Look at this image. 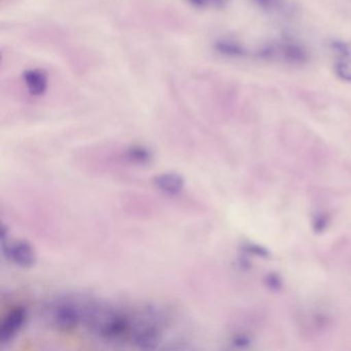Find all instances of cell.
Instances as JSON below:
<instances>
[{"label":"cell","instance_id":"9c48e42d","mask_svg":"<svg viewBox=\"0 0 351 351\" xmlns=\"http://www.w3.org/2000/svg\"><path fill=\"white\" fill-rule=\"evenodd\" d=\"M213 48L221 56L228 57V58H243L247 54V51L244 48L243 45L233 38H219L213 45Z\"/></svg>","mask_w":351,"mask_h":351},{"label":"cell","instance_id":"9a60e30c","mask_svg":"<svg viewBox=\"0 0 351 351\" xmlns=\"http://www.w3.org/2000/svg\"><path fill=\"white\" fill-rule=\"evenodd\" d=\"M326 227V217H318V219H316V225H315V229L316 231H322V230H324V228Z\"/></svg>","mask_w":351,"mask_h":351},{"label":"cell","instance_id":"8fae6325","mask_svg":"<svg viewBox=\"0 0 351 351\" xmlns=\"http://www.w3.org/2000/svg\"><path fill=\"white\" fill-rule=\"evenodd\" d=\"M191 5H194L198 9H205V8L215 7L223 8L231 1V0H188Z\"/></svg>","mask_w":351,"mask_h":351},{"label":"cell","instance_id":"8992f818","mask_svg":"<svg viewBox=\"0 0 351 351\" xmlns=\"http://www.w3.org/2000/svg\"><path fill=\"white\" fill-rule=\"evenodd\" d=\"M330 49L336 54L335 73L342 81L351 83V49L346 43L335 40L330 43Z\"/></svg>","mask_w":351,"mask_h":351},{"label":"cell","instance_id":"52a82bcc","mask_svg":"<svg viewBox=\"0 0 351 351\" xmlns=\"http://www.w3.org/2000/svg\"><path fill=\"white\" fill-rule=\"evenodd\" d=\"M184 176L176 172H163L154 178V186L167 196L176 197L184 191Z\"/></svg>","mask_w":351,"mask_h":351},{"label":"cell","instance_id":"3957f363","mask_svg":"<svg viewBox=\"0 0 351 351\" xmlns=\"http://www.w3.org/2000/svg\"><path fill=\"white\" fill-rule=\"evenodd\" d=\"M51 326L60 330L77 328L85 319L86 306L73 300L63 299L51 304L48 310Z\"/></svg>","mask_w":351,"mask_h":351},{"label":"cell","instance_id":"5bb4252c","mask_svg":"<svg viewBox=\"0 0 351 351\" xmlns=\"http://www.w3.org/2000/svg\"><path fill=\"white\" fill-rule=\"evenodd\" d=\"M247 252H252V254H258V256H267V252L266 250H262V248L258 247V246H248Z\"/></svg>","mask_w":351,"mask_h":351},{"label":"cell","instance_id":"6da1fadb","mask_svg":"<svg viewBox=\"0 0 351 351\" xmlns=\"http://www.w3.org/2000/svg\"><path fill=\"white\" fill-rule=\"evenodd\" d=\"M134 317L124 310L104 306H86L85 319L88 328L106 341H121L130 337Z\"/></svg>","mask_w":351,"mask_h":351},{"label":"cell","instance_id":"5b68a950","mask_svg":"<svg viewBox=\"0 0 351 351\" xmlns=\"http://www.w3.org/2000/svg\"><path fill=\"white\" fill-rule=\"evenodd\" d=\"M27 310L23 306H16L5 313L0 324V342L9 344L19 334L25 324Z\"/></svg>","mask_w":351,"mask_h":351},{"label":"cell","instance_id":"7a4b0ae2","mask_svg":"<svg viewBox=\"0 0 351 351\" xmlns=\"http://www.w3.org/2000/svg\"><path fill=\"white\" fill-rule=\"evenodd\" d=\"M256 56L263 60H281L293 65H303L309 61L305 47L291 38L268 43L256 51Z\"/></svg>","mask_w":351,"mask_h":351},{"label":"cell","instance_id":"ba28073f","mask_svg":"<svg viewBox=\"0 0 351 351\" xmlns=\"http://www.w3.org/2000/svg\"><path fill=\"white\" fill-rule=\"evenodd\" d=\"M23 81L27 91L34 97L44 95L48 90V75L42 69H28L23 73Z\"/></svg>","mask_w":351,"mask_h":351},{"label":"cell","instance_id":"2e32d148","mask_svg":"<svg viewBox=\"0 0 351 351\" xmlns=\"http://www.w3.org/2000/svg\"><path fill=\"white\" fill-rule=\"evenodd\" d=\"M234 344L237 345V346H244V345L248 344V339L242 336L237 337L234 340Z\"/></svg>","mask_w":351,"mask_h":351},{"label":"cell","instance_id":"277c9868","mask_svg":"<svg viewBox=\"0 0 351 351\" xmlns=\"http://www.w3.org/2000/svg\"><path fill=\"white\" fill-rule=\"evenodd\" d=\"M3 254L8 261L21 267V268H32L36 265L38 256L34 245L27 240H12L3 238Z\"/></svg>","mask_w":351,"mask_h":351},{"label":"cell","instance_id":"4fadbf2b","mask_svg":"<svg viewBox=\"0 0 351 351\" xmlns=\"http://www.w3.org/2000/svg\"><path fill=\"white\" fill-rule=\"evenodd\" d=\"M267 280H268L269 287H272V289H277L280 287V280H279V278L276 276V275H273V276H268Z\"/></svg>","mask_w":351,"mask_h":351},{"label":"cell","instance_id":"30bf717a","mask_svg":"<svg viewBox=\"0 0 351 351\" xmlns=\"http://www.w3.org/2000/svg\"><path fill=\"white\" fill-rule=\"evenodd\" d=\"M125 157L135 165H147L153 160V153L145 145H134L126 149Z\"/></svg>","mask_w":351,"mask_h":351},{"label":"cell","instance_id":"7c38bea8","mask_svg":"<svg viewBox=\"0 0 351 351\" xmlns=\"http://www.w3.org/2000/svg\"><path fill=\"white\" fill-rule=\"evenodd\" d=\"M258 8L265 11H277L283 5V0H252Z\"/></svg>","mask_w":351,"mask_h":351}]
</instances>
